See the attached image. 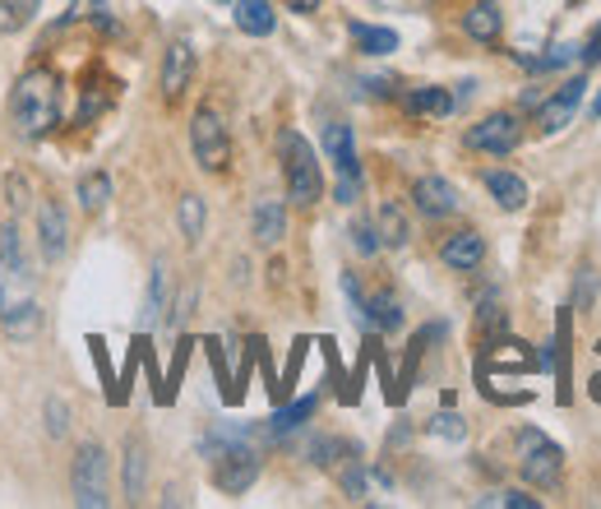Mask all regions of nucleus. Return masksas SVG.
I'll use <instances>...</instances> for the list:
<instances>
[{"label": "nucleus", "instance_id": "obj_39", "mask_svg": "<svg viewBox=\"0 0 601 509\" xmlns=\"http://www.w3.org/2000/svg\"><path fill=\"white\" fill-rule=\"evenodd\" d=\"M592 116H597V121H601V93H597V102H592Z\"/></svg>", "mask_w": 601, "mask_h": 509}, {"label": "nucleus", "instance_id": "obj_3", "mask_svg": "<svg viewBox=\"0 0 601 509\" xmlns=\"http://www.w3.org/2000/svg\"><path fill=\"white\" fill-rule=\"evenodd\" d=\"M61 74L56 70H46V65H33V70H23L19 74V84H14V125H19V135L23 139H46L51 131L61 125Z\"/></svg>", "mask_w": 601, "mask_h": 509}, {"label": "nucleus", "instance_id": "obj_21", "mask_svg": "<svg viewBox=\"0 0 601 509\" xmlns=\"http://www.w3.org/2000/svg\"><path fill=\"white\" fill-rule=\"evenodd\" d=\"M486 190H490V199L500 204V209H509V214L528 209V181H522L518 172H486Z\"/></svg>", "mask_w": 601, "mask_h": 509}, {"label": "nucleus", "instance_id": "obj_31", "mask_svg": "<svg viewBox=\"0 0 601 509\" xmlns=\"http://www.w3.org/2000/svg\"><path fill=\"white\" fill-rule=\"evenodd\" d=\"M338 481H343V491L348 500H365V468H361V458H343V468H338Z\"/></svg>", "mask_w": 601, "mask_h": 509}, {"label": "nucleus", "instance_id": "obj_11", "mask_svg": "<svg viewBox=\"0 0 601 509\" xmlns=\"http://www.w3.org/2000/svg\"><path fill=\"white\" fill-rule=\"evenodd\" d=\"M38 246H42V260L46 264H61L65 250H70V222L65 209L56 199H42L38 204Z\"/></svg>", "mask_w": 601, "mask_h": 509}, {"label": "nucleus", "instance_id": "obj_24", "mask_svg": "<svg viewBox=\"0 0 601 509\" xmlns=\"http://www.w3.org/2000/svg\"><path fill=\"white\" fill-rule=\"evenodd\" d=\"M375 227H380V246H388V250H403L407 246V218H403V209L398 204H380V218H375Z\"/></svg>", "mask_w": 601, "mask_h": 509}, {"label": "nucleus", "instance_id": "obj_20", "mask_svg": "<svg viewBox=\"0 0 601 509\" xmlns=\"http://www.w3.org/2000/svg\"><path fill=\"white\" fill-rule=\"evenodd\" d=\"M403 107L412 112V116H449L458 102H454V93L449 89H439V84H422V89H407L403 93Z\"/></svg>", "mask_w": 601, "mask_h": 509}, {"label": "nucleus", "instance_id": "obj_33", "mask_svg": "<svg viewBox=\"0 0 601 509\" xmlns=\"http://www.w3.org/2000/svg\"><path fill=\"white\" fill-rule=\"evenodd\" d=\"M477 505H500V509H541V500H537V496H528V491H495V496H481Z\"/></svg>", "mask_w": 601, "mask_h": 509}, {"label": "nucleus", "instance_id": "obj_19", "mask_svg": "<svg viewBox=\"0 0 601 509\" xmlns=\"http://www.w3.org/2000/svg\"><path fill=\"white\" fill-rule=\"evenodd\" d=\"M315 407H320V398H315V394H305V398H297V403L278 407V413L269 417V426H265V436H269V440L292 436V430H301L310 417H315Z\"/></svg>", "mask_w": 601, "mask_h": 509}, {"label": "nucleus", "instance_id": "obj_35", "mask_svg": "<svg viewBox=\"0 0 601 509\" xmlns=\"http://www.w3.org/2000/svg\"><path fill=\"white\" fill-rule=\"evenodd\" d=\"M579 61H583V70L601 61V23H597V29L588 33V42H583V51H579Z\"/></svg>", "mask_w": 601, "mask_h": 509}, {"label": "nucleus", "instance_id": "obj_30", "mask_svg": "<svg viewBox=\"0 0 601 509\" xmlns=\"http://www.w3.org/2000/svg\"><path fill=\"white\" fill-rule=\"evenodd\" d=\"M426 430H431V436H439V440H467V422L458 417V413H435L431 422H426Z\"/></svg>", "mask_w": 601, "mask_h": 509}, {"label": "nucleus", "instance_id": "obj_17", "mask_svg": "<svg viewBox=\"0 0 601 509\" xmlns=\"http://www.w3.org/2000/svg\"><path fill=\"white\" fill-rule=\"evenodd\" d=\"M500 29H505V14H500L495 0H473V6H467L463 33L473 38V42H495V38H500Z\"/></svg>", "mask_w": 601, "mask_h": 509}, {"label": "nucleus", "instance_id": "obj_6", "mask_svg": "<svg viewBox=\"0 0 601 509\" xmlns=\"http://www.w3.org/2000/svg\"><path fill=\"white\" fill-rule=\"evenodd\" d=\"M324 158L338 167V204H356L361 199V158H356L352 125L343 121L324 125Z\"/></svg>", "mask_w": 601, "mask_h": 509}, {"label": "nucleus", "instance_id": "obj_32", "mask_svg": "<svg viewBox=\"0 0 601 509\" xmlns=\"http://www.w3.org/2000/svg\"><path fill=\"white\" fill-rule=\"evenodd\" d=\"M352 246L365 254V260H371V254L380 250V227H375L371 218H356V222H352Z\"/></svg>", "mask_w": 601, "mask_h": 509}, {"label": "nucleus", "instance_id": "obj_15", "mask_svg": "<svg viewBox=\"0 0 601 509\" xmlns=\"http://www.w3.org/2000/svg\"><path fill=\"white\" fill-rule=\"evenodd\" d=\"M403 301L394 292H375V297H365V320L361 329H371V334H398L403 329Z\"/></svg>", "mask_w": 601, "mask_h": 509}, {"label": "nucleus", "instance_id": "obj_2", "mask_svg": "<svg viewBox=\"0 0 601 509\" xmlns=\"http://www.w3.org/2000/svg\"><path fill=\"white\" fill-rule=\"evenodd\" d=\"M204 458L214 472V487L222 496H246L259 477V449H255V430L250 426H214L204 436Z\"/></svg>", "mask_w": 601, "mask_h": 509}, {"label": "nucleus", "instance_id": "obj_12", "mask_svg": "<svg viewBox=\"0 0 601 509\" xmlns=\"http://www.w3.org/2000/svg\"><path fill=\"white\" fill-rule=\"evenodd\" d=\"M412 204H416V214L422 218H431V222H439V218H454L458 214V190L444 181V176H422V181L412 186Z\"/></svg>", "mask_w": 601, "mask_h": 509}, {"label": "nucleus", "instance_id": "obj_23", "mask_svg": "<svg viewBox=\"0 0 601 509\" xmlns=\"http://www.w3.org/2000/svg\"><path fill=\"white\" fill-rule=\"evenodd\" d=\"M163 311H167V264L163 260H153V269H148V292H144V311H139V324L144 329H153L163 320Z\"/></svg>", "mask_w": 601, "mask_h": 509}, {"label": "nucleus", "instance_id": "obj_36", "mask_svg": "<svg viewBox=\"0 0 601 509\" xmlns=\"http://www.w3.org/2000/svg\"><path fill=\"white\" fill-rule=\"evenodd\" d=\"M195 297H199L195 288H186V292H180V301L172 305V324H186V320H190V305H195Z\"/></svg>", "mask_w": 601, "mask_h": 509}, {"label": "nucleus", "instance_id": "obj_13", "mask_svg": "<svg viewBox=\"0 0 601 509\" xmlns=\"http://www.w3.org/2000/svg\"><path fill=\"white\" fill-rule=\"evenodd\" d=\"M190 74H195V46H190V38H176L163 51V97L176 102L190 89Z\"/></svg>", "mask_w": 601, "mask_h": 509}, {"label": "nucleus", "instance_id": "obj_27", "mask_svg": "<svg viewBox=\"0 0 601 509\" xmlns=\"http://www.w3.org/2000/svg\"><path fill=\"white\" fill-rule=\"evenodd\" d=\"M144 472H148L144 445L129 440V445H125V500H139V496H144Z\"/></svg>", "mask_w": 601, "mask_h": 509}, {"label": "nucleus", "instance_id": "obj_18", "mask_svg": "<svg viewBox=\"0 0 601 509\" xmlns=\"http://www.w3.org/2000/svg\"><path fill=\"white\" fill-rule=\"evenodd\" d=\"M231 19H237V29L246 38H269L278 29V14H273V0H237V10H231Z\"/></svg>", "mask_w": 601, "mask_h": 509}, {"label": "nucleus", "instance_id": "obj_9", "mask_svg": "<svg viewBox=\"0 0 601 509\" xmlns=\"http://www.w3.org/2000/svg\"><path fill=\"white\" fill-rule=\"evenodd\" d=\"M518 144H522V121L514 112H495V116L477 121L473 131H467V148L495 153V158H505V153H514Z\"/></svg>", "mask_w": 601, "mask_h": 509}, {"label": "nucleus", "instance_id": "obj_7", "mask_svg": "<svg viewBox=\"0 0 601 509\" xmlns=\"http://www.w3.org/2000/svg\"><path fill=\"white\" fill-rule=\"evenodd\" d=\"M518 468L532 487H560V472H564V454L556 440H546L541 430H518Z\"/></svg>", "mask_w": 601, "mask_h": 509}, {"label": "nucleus", "instance_id": "obj_28", "mask_svg": "<svg viewBox=\"0 0 601 509\" xmlns=\"http://www.w3.org/2000/svg\"><path fill=\"white\" fill-rule=\"evenodd\" d=\"M356 454V445L352 440H343V436H320L315 445H310V458H315L320 468H338L343 458H352Z\"/></svg>", "mask_w": 601, "mask_h": 509}, {"label": "nucleus", "instance_id": "obj_14", "mask_svg": "<svg viewBox=\"0 0 601 509\" xmlns=\"http://www.w3.org/2000/svg\"><path fill=\"white\" fill-rule=\"evenodd\" d=\"M439 260L449 264V269H458V273L481 269V260H486L481 232H454V237H444V241H439Z\"/></svg>", "mask_w": 601, "mask_h": 509}, {"label": "nucleus", "instance_id": "obj_8", "mask_svg": "<svg viewBox=\"0 0 601 509\" xmlns=\"http://www.w3.org/2000/svg\"><path fill=\"white\" fill-rule=\"evenodd\" d=\"M190 153L204 172H222L231 158V135H227V121L214 107H199L190 116Z\"/></svg>", "mask_w": 601, "mask_h": 509}, {"label": "nucleus", "instance_id": "obj_29", "mask_svg": "<svg viewBox=\"0 0 601 509\" xmlns=\"http://www.w3.org/2000/svg\"><path fill=\"white\" fill-rule=\"evenodd\" d=\"M42 10V0H0V33H19Z\"/></svg>", "mask_w": 601, "mask_h": 509}, {"label": "nucleus", "instance_id": "obj_25", "mask_svg": "<svg viewBox=\"0 0 601 509\" xmlns=\"http://www.w3.org/2000/svg\"><path fill=\"white\" fill-rule=\"evenodd\" d=\"M107 199H112V176L107 172H89L80 181V209L84 214H102V209H107Z\"/></svg>", "mask_w": 601, "mask_h": 509}, {"label": "nucleus", "instance_id": "obj_1", "mask_svg": "<svg viewBox=\"0 0 601 509\" xmlns=\"http://www.w3.org/2000/svg\"><path fill=\"white\" fill-rule=\"evenodd\" d=\"M0 329L14 343H29L42 329V305H38V273L29 264L19 227L0 232Z\"/></svg>", "mask_w": 601, "mask_h": 509}, {"label": "nucleus", "instance_id": "obj_16", "mask_svg": "<svg viewBox=\"0 0 601 509\" xmlns=\"http://www.w3.org/2000/svg\"><path fill=\"white\" fill-rule=\"evenodd\" d=\"M250 232L259 246H278L287 237V204L282 199H259L250 214Z\"/></svg>", "mask_w": 601, "mask_h": 509}, {"label": "nucleus", "instance_id": "obj_5", "mask_svg": "<svg viewBox=\"0 0 601 509\" xmlns=\"http://www.w3.org/2000/svg\"><path fill=\"white\" fill-rule=\"evenodd\" d=\"M70 491H74V505H80V509L112 505V496H107V449H102L97 440L80 445V454H74Z\"/></svg>", "mask_w": 601, "mask_h": 509}, {"label": "nucleus", "instance_id": "obj_22", "mask_svg": "<svg viewBox=\"0 0 601 509\" xmlns=\"http://www.w3.org/2000/svg\"><path fill=\"white\" fill-rule=\"evenodd\" d=\"M348 33H352V42H356L361 56H388V51H398V33H394V29H380V23L352 19Z\"/></svg>", "mask_w": 601, "mask_h": 509}, {"label": "nucleus", "instance_id": "obj_10", "mask_svg": "<svg viewBox=\"0 0 601 509\" xmlns=\"http://www.w3.org/2000/svg\"><path fill=\"white\" fill-rule=\"evenodd\" d=\"M583 89H588V74H573V80H564V84L537 107V131H541V135H560L564 125L573 121V112H579Z\"/></svg>", "mask_w": 601, "mask_h": 509}, {"label": "nucleus", "instance_id": "obj_4", "mask_svg": "<svg viewBox=\"0 0 601 509\" xmlns=\"http://www.w3.org/2000/svg\"><path fill=\"white\" fill-rule=\"evenodd\" d=\"M278 158H282V176H287V199H292L297 209L320 204V195H324V167H320V153L310 148V139L301 131H282L278 135Z\"/></svg>", "mask_w": 601, "mask_h": 509}, {"label": "nucleus", "instance_id": "obj_34", "mask_svg": "<svg viewBox=\"0 0 601 509\" xmlns=\"http://www.w3.org/2000/svg\"><path fill=\"white\" fill-rule=\"evenodd\" d=\"M46 430H51V440H61L70 430V407L61 398H46Z\"/></svg>", "mask_w": 601, "mask_h": 509}, {"label": "nucleus", "instance_id": "obj_38", "mask_svg": "<svg viewBox=\"0 0 601 509\" xmlns=\"http://www.w3.org/2000/svg\"><path fill=\"white\" fill-rule=\"evenodd\" d=\"M287 6H292L297 14H315V10H320V0H287Z\"/></svg>", "mask_w": 601, "mask_h": 509}, {"label": "nucleus", "instance_id": "obj_26", "mask_svg": "<svg viewBox=\"0 0 601 509\" xmlns=\"http://www.w3.org/2000/svg\"><path fill=\"white\" fill-rule=\"evenodd\" d=\"M176 218H180V237H186L190 246L204 237V222H208V209H204V199L199 195H180L176 204Z\"/></svg>", "mask_w": 601, "mask_h": 509}, {"label": "nucleus", "instance_id": "obj_37", "mask_svg": "<svg viewBox=\"0 0 601 509\" xmlns=\"http://www.w3.org/2000/svg\"><path fill=\"white\" fill-rule=\"evenodd\" d=\"M375 6H384V10H422V6H431V0H375Z\"/></svg>", "mask_w": 601, "mask_h": 509}]
</instances>
